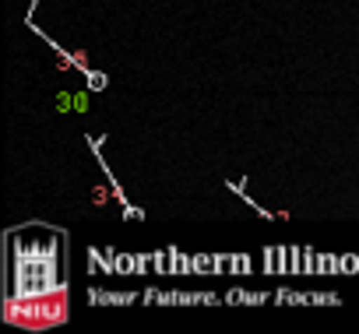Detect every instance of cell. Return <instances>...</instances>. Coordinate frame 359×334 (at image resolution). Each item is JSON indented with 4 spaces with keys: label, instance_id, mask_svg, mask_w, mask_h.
Here are the masks:
<instances>
[{
    "label": "cell",
    "instance_id": "obj_2",
    "mask_svg": "<svg viewBox=\"0 0 359 334\" xmlns=\"http://www.w3.org/2000/svg\"><path fill=\"white\" fill-rule=\"evenodd\" d=\"M116 271H120V274L137 271V257H127V253H123V257H116Z\"/></svg>",
    "mask_w": 359,
    "mask_h": 334
},
{
    "label": "cell",
    "instance_id": "obj_1",
    "mask_svg": "<svg viewBox=\"0 0 359 334\" xmlns=\"http://www.w3.org/2000/svg\"><path fill=\"white\" fill-rule=\"evenodd\" d=\"M64 288L60 260H57V239H15L8 250V295L15 299H36L46 292Z\"/></svg>",
    "mask_w": 359,
    "mask_h": 334
},
{
    "label": "cell",
    "instance_id": "obj_3",
    "mask_svg": "<svg viewBox=\"0 0 359 334\" xmlns=\"http://www.w3.org/2000/svg\"><path fill=\"white\" fill-rule=\"evenodd\" d=\"M341 271H345V274L359 271V257H341Z\"/></svg>",
    "mask_w": 359,
    "mask_h": 334
},
{
    "label": "cell",
    "instance_id": "obj_4",
    "mask_svg": "<svg viewBox=\"0 0 359 334\" xmlns=\"http://www.w3.org/2000/svg\"><path fill=\"white\" fill-rule=\"evenodd\" d=\"M88 81H92V88H106V78L102 74H88Z\"/></svg>",
    "mask_w": 359,
    "mask_h": 334
}]
</instances>
